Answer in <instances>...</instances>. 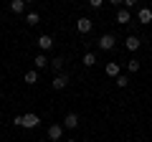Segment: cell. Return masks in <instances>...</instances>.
Returning a JSON list of instances; mask_svg holds the SVG:
<instances>
[{"label":"cell","mask_w":152,"mask_h":142,"mask_svg":"<svg viewBox=\"0 0 152 142\" xmlns=\"http://www.w3.org/2000/svg\"><path fill=\"white\" fill-rule=\"evenodd\" d=\"M66 142H76V140H66Z\"/></svg>","instance_id":"obj_21"},{"label":"cell","mask_w":152,"mask_h":142,"mask_svg":"<svg viewBox=\"0 0 152 142\" xmlns=\"http://www.w3.org/2000/svg\"><path fill=\"white\" fill-rule=\"evenodd\" d=\"M64 56H56V59H51V69L56 71V74H64Z\"/></svg>","instance_id":"obj_10"},{"label":"cell","mask_w":152,"mask_h":142,"mask_svg":"<svg viewBox=\"0 0 152 142\" xmlns=\"http://www.w3.org/2000/svg\"><path fill=\"white\" fill-rule=\"evenodd\" d=\"M91 28H94V23L89 20V18H79V20H76V31L84 33V36H86V33H91Z\"/></svg>","instance_id":"obj_2"},{"label":"cell","mask_w":152,"mask_h":142,"mask_svg":"<svg viewBox=\"0 0 152 142\" xmlns=\"http://www.w3.org/2000/svg\"><path fill=\"white\" fill-rule=\"evenodd\" d=\"M38 114H26L23 117V127H28V130H33V127H38Z\"/></svg>","instance_id":"obj_7"},{"label":"cell","mask_w":152,"mask_h":142,"mask_svg":"<svg viewBox=\"0 0 152 142\" xmlns=\"http://www.w3.org/2000/svg\"><path fill=\"white\" fill-rule=\"evenodd\" d=\"M114 43H117V38H114L112 33H104L102 38H99V48H102V51H112Z\"/></svg>","instance_id":"obj_1"},{"label":"cell","mask_w":152,"mask_h":142,"mask_svg":"<svg viewBox=\"0 0 152 142\" xmlns=\"http://www.w3.org/2000/svg\"><path fill=\"white\" fill-rule=\"evenodd\" d=\"M127 69H129L132 74H137V71H140V61H137V59H132V61H127Z\"/></svg>","instance_id":"obj_18"},{"label":"cell","mask_w":152,"mask_h":142,"mask_svg":"<svg viewBox=\"0 0 152 142\" xmlns=\"http://www.w3.org/2000/svg\"><path fill=\"white\" fill-rule=\"evenodd\" d=\"M64 127H66V130H76V127H79V114L69 112V114H66V119H64Z\"/></svg>","instance_id":"obj_4"},{"label":"cell","mask_w":152,"mask_h":142,"mask_svg":"<svg viewBox=\"0 0 152 142\" xmlns=\"http://www.w3.org/2000/svg\"><path fill=\"white\" fill-rule=\"evenodd\" d=\"M137 18H140V23H152V10L150 8H140V13H137Z\"/></svg>","instance_id":"obj_8"},{"label":"cell","mask_w":152,"mask_h":142,"mask_svg":"<svg viewBox=\"0 0 152 142\" xmlns=\"http://www.w3.org/2000/svg\"><path fill=\"white\" fill-rule=\"evenodd\" d=\"M33 66H36V71H38V69H46V66H51V61L46 59V53H38L36 59H33Z\"/></svg>","instance_id":"obj_6"},{"label":"cell","mask_w":152,"mask_h":142,"mask_svg":"<svg viewBox=\"0 0 152 142\" xmlns=\"http://www.w3.org/2000/svg\"><path fill=\"white\" fill-rule=\"evenodd\" d=\"M114 81H117V86H119V89H124L127 84H129V79H127V74H119V76L114 79Z\"/></svg>","instance_id":"obj_17"},{"label":"cell","mask_w":152,"mask_h":142,"mask_svg":"<svg viewBox=\"0 0 152 142\" xmlns=\"http://www.w3.org/2000/svg\"><path fill=\"white\" fill-rule=\"evenodd\" d=\"M96 64V56L94 53H84V66H94Z\"/></svg>","instance_id":"obj_19"},{"label":"cell","mask_w":152,"mask_h":142,"mask_svg":"<svg viewBox=\"0 0 152 142\" xmlns=\"http://www.w3.org/2000/svg\"><path fill=\"white\" fill-rule=\"evenodd\" d=\"M38 46H41V51H48V48H53V38L43 33V36L38 38Z\"/></svg>","instance_id":"obj_9"},{"label":"cell","mask_w":152,"mask_h":142,"mask_svg":"<svg viewBox=\"0 0 152 142\" xmlns=\"http://www.w3.org/2000/svg\"><path fill=\"white\" fill-rule=\"evenodd\" d=\"M107 76H114V79L119 76V64H114V61L107 64Z\"/></svg>","instance_id":"obj_13"},{"label":"cell","mask_w":152,"mask_h":142,"mask_svg":"<svg viewBox=\"0 0 152 142\" xmlns=\"http://www.w3.org/2000/svg\"><path fill=\"white\" fill-rule=\"evenodd\" d=\"M66 84H69V76H66V74H56L53 81H51V86L53 89H66Z\"/></svg>","instance_id":"obj_5"},{"label":"cell","mask_w":152,"mask_h":142,"mask_svg":"<svg viewBox=\"0 0 152 142\" xmlns=\"http://www.w3.org/2000/svg\"><path fill=\"white\" fill-rule=\"evenodd\" d=\"M28 26H38V23H41V15H38V13H28Z\"/></svg>","instance_id":"obj_16"},{"label":"cell","mask_w":152,"mask_h":142,"mask_svg":"<svg viewBox=\"0 0 152 142\" xmlns=\"http://www.w3.org/2000/svg\"><path fill=\"white\" fill-rule=\"evenodd\" d=\"M132 20V15H129V10H127V8H122L119 13H117V23H119V26H127V23Z\"/></svg>","instance_id":"obj_11"},{"label":"cell","mask_w":152,"mask_h":142,"mask_svg":"<svg viewBox=\"0 0 152 142\" xmlns=\"http://www.w3.org/2000/svg\"><path fill=\"white\" fill-rule=\"evenodd\" d=\"M13 124H15V127H23V114H18L15 119H13Z\"/></svg>","instance_id":"obj_20"},{"label":"cell","mask_w":152,"mask_h":142,"mask_svg":"<svg viewBox=\"0 0 152 142\" xmlns=\"http://www.w3.org/2000/svg\"><path fill=\"white\" fill-rule=\"evenodd\" d=\"M36 81H38V71L36 69L26 71V84H36Z\"/></svg>","instance_id":"obj_15"},{"label":"cell","mask_w":152,"mask_h":142,"mask_svg":"<svg viewBox=\"0 0 152 142\" xmlns=\"http://www.w3.org/2000/svg\"><path fill=\"white\" fill-rule=\"evenodd\" d=\"M142 46V41L137 38V36H129V38H127V51H137Z\"/></svg>","instance_id":"obj_12"},{"label":"cell","mask_w":152,"mask_h":142,"mask_svg":"<svg viewBox=\"0 0 152 142\" xmlns=\"http://www.w3.org/2000/svg\"><path fill=\"white\" fill-rule=\"evenodd\" d=\"M10 10L13 13H23V10H26V0H13V3H10Z\"/></svg>","instance_id":"obj_14"},{"label":"cell","mask_w":152,"mask_h":142,"mask_svg":"<svg viewBox=\"0 0 152 142\" xmlns=\"http://www.w3.org/2000/svg\"><path fill=\"white\" fill-rule=\"evenodd\" d=\"M61 137H64V124H51V127H48V140L58 142Z\"/></svg>","instance_id":"obj_3"}]
</instances>
